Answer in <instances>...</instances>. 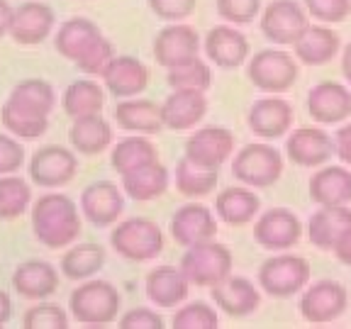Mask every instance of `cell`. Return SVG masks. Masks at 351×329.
I'll return each mask as SVG.
<instances>
[{
	"mask_svg": "<svg viewBox=\"0 0 351 329\" xmlns=\"http://www.w3.org/2000/svg\"><path fill=\"white\" fill-rule=\"evenodd\" d=\"M54 25L56 15L47 3L27 0V3H22L20 8L12 10L10 37L22 47H34V44H42L54 32Z\"/></svg>",
	"mask_w": 351,
	"mask_h": 329,
	"instance_id": "2e32d148",
	"label": "cell"
},
{
	"mask_svg": "<svg viewBox=\"0 0 351 329\" xmlns=\"http://www.w3.org/2000/svg\"><path fill=\"white\" fill-rule=\"evenodd\" d=\"M81 212L95 227H110L125 212V195L110 181H95L83 188Z\"/></svg>",
	"mask_w": 351,
	"mask_h": 329,
	"instance_id": "9a60e30c",
	"label": "cell"
},
{
	"mask_svg": "<svg viewBox=\"0 0 351 329\" xmlns=\"http://www.w3.org/2000/svg\"><path fill=\"white\" fill-rule=\"evenodd\" d=\"M232 263H234V258H232L230 249L213 239L197 244V247H188L178 269L183 271L191 285L213 288L232 273Z\"/></svg>",
	"mask_w": 351,
	"mask_h": 329,
	"instance_id": "277c9868",
	"label": "cell"
},
{
	"mask_svg": "<svg viewBox=\"0 0 351 329\" xmlns=\"http://www.w3.org/2000/svg\"><path fill=\"white\" fill-rule=\"evenodd\" d=\"M10 315H12V300L5 291H0V329L10 322Z\"/></svg>",
	"mask_w": 351,
	"mask_h": 329,
	"instance_id": "db71d44e",
	"label": "cell"
},
{
	"mask_svg": "<svg viewBox=\"0 0 351 329\" xmlns=\"http://www.w3.org/2000/svg\"><path fill=\"white\" fill-rule=\"evenodd\" d=\"M122 297L117 288L108 280H90L81 283L69 297V310L78 324L86 327H108L117 319Z\"/></svg>",
	"mask_w": 351,
	"mask_h": 329,
	"instance_id": "7a4b0ae2",
	"label": "cell"
},
{
	"mask_svg": "<svg viewBox=\"0 0 351 329\" xmlns=\"http://www.w3.org/2000/svg\"><path fill=\"white\" fill-rule=\"evenodd\" d=\"M166 188H169V169L161 161H154V164L122 175V191L137 203L156 200L164 195Z\"/></svg>",
	"mask_w": 351,
	"mask_h": 329,
	"instance_id": "1f68e13d",
	"label": "cell"
},
{
	"mask_svg": "<svg viewBox=\"0 0 351 329\" xmlns=\"http://www.w3.org/2000/svg\"><path fill=\"white\" fill-rule=\"evenodd\" d=\"M105 266V249L100 244H76L66 249L61 256V273L69 280H88L93 278Z\"/></svg>",
	"mask_w": 351,
	"mask_h": 329,
	"instance_id": "d590c367",
	"label": "cell"
},
{
	"mask_svg": "<svg viewBox=\"0 0 351 329\" xmlns=\"http://www.w3.org/2000/svg\"><path fill=\"white\" fill-rule=\"evenodd\" d=\"M351 227V208L346 205H335V208H319L310 217L307 225V236L313 241V247L322 252H332L341 234Z\"/></svg>",
	"mask_w": 351,
	"mask_h": 329,
	"instance_id": "f1b7e54d",
	"label": "cell"
},
{
	"mask_svg": "<svg viewBox=\"0 0 351 329\" xmlns=\"http://www.w3.org/2000/svg\"><path fill=\"white\" fill-rule=\"evenodd\" d=\"M234 151V134L219 125L195 130L186 142V156L191 164L203 169H219Z\"/></svg>",
	"mask_w": 351,
	"mask_h": 329,
	"instance_id": "8fae6325",
	"label": "cell"
},
{
	"mask_svg": "<svg viewBox=\"0 0 351 329\" xmlns=\"http://www.w3.org/2000/svg\"><path fill=\"white\" fill-rule=\"evenodd\" d=\"M69 142L83 156H98L112 144V127L100 112L76 117L69 130Z\"/></svg>",
	"mask_w": 351,
	"mask_h": 329,
	"instance_id": "83f0119b",
	"label": "cell"
},
{
	"mask_svg": "<svg viewBox=\"0 0 351 329\" xmlns=\"http://www.w3.org/2000/svg\"><path fill=\"white\" fill-rule=\"evenodd\" d=\"M115 59V49L112 42L108 37H95L93 42L88 44L86 51L78 56L73 64L78 66V71H83L86 76H103V71L110 66V61Z\"/></svg>",
	"mask_w": 351,
	"mask_h": 329,
	"instance_id": "b9f144b4",
	"label": "cell"
},
{
	"mask_svg": "<svg viewBox=\"0 0 351 329\" xmlns=\"http://www.w3.org/2000/svg\"><path fill=\"white\" fill-rule=\"evenodd\" d=\"M215 8L230 25H249L261 12V0H215Z\"/></svg>",
	"mask_w": 351,
	"mask_h": 329,
	"instance_id": "f6af8a7d",
	"label": "cell"
},
{
	"mask_svg": "<svg viewBox=\"0 0 351 329\" xmlns=\"http://www.w3.org/2000/svg\"><path fill=\"white\" fill-rule=\"evenodd\" d=\"M302 3H305L307 15L324 25L344 22L351 15V0H302Z\"/></svg>",
	"mask_w": 351,
	"mask_h": 329,
	"instance_id": "bcb514c9",
	"label": "cell"
},
{
	"mask_svg": "<svg viewBox=\"0 0 351 329\" xmlns=\"http://www.w3.org/2000/svg\"><path fill=\"white\" fill-rule=\"evenodd\" d=\"M307 112L319 125H339L351 117V90L335 81L317 83L307 93Z\"/></svg>",
	"mask_w": 351,
	"mask_h": 329,
	"instance_id": "ac0fdd59",
	"label": "cell"
},
{
	"mask_svg": "<svg viewBox=\"0 0 351 329\" xmlns=\"http://www.w3.org/2000/svg\"><path fill=\"white\" fill-rule=\"evenodd\" d=\"M0 122H3V127L8 130V134H12V137H17V139H29V142L39 139L49 130V117L20 110L12 103H8V100H5V105H3V110H0Z\"/></svg>",
	"mask_w": 351,
	"mask_h": 329,
	"instance_id": "f35d334b",
	"label": "cell"
},
{
	"mask_svg": "<svg viewBox=\"0 0 351 329\" xmlns=\"http://www.w3.org/2000/svg\"><path fill=\"white\" fill-rule=\"evenodd\" d=\"M100 29L93 20L88 17H71L59 25V32L54 34V47L64 59L76 61L78 56L86 51V47L93 42L95 37H100Z\"/></svg>",
	"mask_w": 351,
	"mask_h": 329,
	"instance_id": "d6a6232c",
	"label": "cell"
},
{
	"mask_svg": "<svg viewBox=\"0 0 351 329\" xmlns=\"http://www.w3.org/2000/svg\"><path fill=\"white\" fill-rule=\"evenodd\" d=\"M341 71H344L346 83L351 86V42L344 47V54H341Z\"/></svg>",
	"mask_w": 351,
	"mask_h": 329,
	"instance_id": "11a10c76",
	"label": "cell"
},
{
	"mask_svg": "<svg viewBox=\"0 0 351 329\" xmlns=\"http://www.w3.org/2000/svg\"><path fill=\"white\" fill-rule=\"evenodd\" d=\"M117 127L132 132V134H159L164 132V122H161V105L147 98H125L122 103L115 105L112 110Z\"/></svg>",
	"mask_w": 351,
	"mask_h": 329,
	"instance_id": "cb8c5ba5",
	"label": "cell"
},
{
	"mask_svg": "<svg viewBox=\"0 0 351 329\" xmlns=\"http://www.w3.org/2000/svg\"><path fill=\"white\" fill-rule=\"evenodd\" d=\"M32 203V188L15 173L0 175V219H17Z\"/></svg>",
	"mask_w": 351,
	"mask_h": 329,
	"instance_id": "ab89813d",
	"label": "cell"
},
{
	"mask_svg": "<svg viewBox=\"0 0 351 329\" xmlns=\"http://www.w3.org/2000/svg\"><path fill=\"white\" fill-rule=\"evenodd\" d=\"M100 78H103L105 90H110L115 98H137L149 86V69L137 56L115 54V59L110 61Z\"/></svg>",
	"mask_w": 351,
	"mask_h": 329,
	"instance_id": "d6986e66",
	"label": "cell"
},
{
	"mask_svg": "<svg viewBox=\"0 0 351 329\" xmlns=\"http://www.w3.org/2000/svg\"><path fill=\"white\" fill-rule=\"evenodd\" d=\"M349 302V293L339 280H317L307 285L300 300V315L310 324H329L341 317Z\"/></svg>",
	"mask_w": 351,
	"mask_h": 329,
	"instance_id": "30bf717a",
	"label": "cell"
},
{
	"mask_svg": "<svg viewBox=\"0 0 351 329\" xmlns=\"http://www.w3.org/2000/svg\"><path fill=\"white\" fill-rule=\"evenodd\" d=\"M12 10H15V8H12L8 0H0V39L5 37V34H10Z\"/></svg>",
	"mask_w": 351,
	"mask_h": 329,
	"instance_id": "f5cc1de1",
	"label": "cell"
},
{
	"mask_svg": "<svg viewBox=\"0 0 351 329\" xmlns=\"http://www.w3.org/2000/svg\"><path fill=\"white\" fill-rule=\"evenodd\" d=\"M217 313L208 302H188L173 315V329H217Z\"/></svg>",
	"mask_w": 351,
	"mask_h": 329,
	"instance_id": "ee69618b",
	"label": "cell"
},
{
	"mask_svg": "<svg viewBox=\"0 0 351 329\" xmlns=\"http://www.w3.org/2000/svg\"><path fill=\"white\" fill-rule=\"evenodd\" d=\"M217 169H203L195 166L183 156L176 166V188L186 197H205L217 186Z\"/></svg>",
	"mask_w": 351,
	"mask_h": 329,
	"instance_id": "74e56055",
	"label": "cell"
},
{
	"mask_svg": "<svg viewBox=\"0 0 351 329\" xmlns=\"http://www.w3.org/2000/svg\"><path fill=\"white\" fill-rule=\"evenodd\" d=\"M166 81L173 90H208L213 86V71L205 61H200V56L188 64L173 66V69H166Z\"/></svg>",
	"mask_w": 351,
	"mask_h": 329,
	"instance_id": "60d3db41",
	"label": "cell"
},
{
	"mask_svg": "<svg viewBox=\"0 0 351 329\" xmlns=\"http://www.w3.org/2000/svg\"><path fill=\"white\" fill-rule=\"evenodd\" d=\"M29 181L39 188H61L71 183L78 173V159L71 149L47 144L29 159Z\"/></svg>",
	"mask_w": 351,
	"mask_h": 329,
	"instance_id": "9c48e42d",
	"label": "cell"
},
{
	"mask_svg": "<svg viewBox=\"0 0 351 329\" xmlns=\"http://www.w3.org/2000/svg\"><path fill=\"white\" fill-rule=\"evenodd\" d=\"M81 215L69 195L47 193L32 208V232L47 249L71 247L81 236Z\"/></svg>",
	"mask_w": 351,
	"mask_h": 329,
	"instance_id": "6da1fadb",
	"label": "cell"
},
{
	"mask_svg": "<svg viewBox=\"0 0 351 329\" xmlns=\"http://www.w3.org/2000/svg\"><path fill=\"white\" fill-rule=\"evenodd\" d=\"M197 54H200V37L191 25L169 22L154 39V59L164 69L188 64L197 59Z\"/></svg>",
	"mask_w": 351,
	"mask_h": 329,
	"instance_id": "7c38bea8",
	"label": "cell"
},
{
	"mask_svg": "<svg viewBox=\"0 0 351 329\" xmlns=\"http://www.w3.org/2000/svg\"><path fill=\"white\" fill-rule=\"evenodd\" d=\"M310 197L319 208L351 203V171L344 166H324L310 178Z\"/></svg>",
	"mask_w": 351,
	"mask_h": 329,
	"instance_id": "d4e9b609",
	"label": "cell"
},
{
	"mask_svg": "<svg viewBox=\"0 0 351 329\" xmlns=\"http://www.w3.org/2000/svg\"><path fill=\"white\" fill-rule=\"evenodd\" d=\"M332 252H335V256L339 258L344 266H351V227L339 236V239H337V244H335Z\"/></svg>",
	"mask_w": 351,
	"mask_h": 329,
	"instance_id": "816d5d0a",
	"label": "cell"
},
{
	"mask_svg": "<svg viewBox=\"0 0 351 329\" xmlns=\"http://www.w3.org/2000/svg\"><path fill=\"white\" fill-rule=\"evenodd\" d=\"M285 154L295 166L319 169L335 156V139L319 127H298L285 142Z\"/></svg>",
	"mask_w": 351,
	"mask_h": 329,
	"instance_id": "5bb4252c",
	"label": "cell"
},
{
	"mask_svg": "<svg viewBox=\"0 0 351 329\" xmlns=\"http://www.w3.org/2000/svg\"><path fill=\"white\" fill-rule=\"evenodd\" d=\"M249 51V39L234 25H217L205 37V54L219 69H239Z\"/></svg>",
	"mask_w": 351,
	"mask_h": 329,
	"instance_id": "44dd1931",
	"label": "cell"
},
{
	"mask_svg": "<svg viewBox=\"0 0 351 329\" xmlns=\"http://www.w3.org/2000/svg\"><path fill=\"white\" fill-rule=\"evenodd\" d=\"M335 154L341 159V164L351 166V122L337 130V134H335Z\"/></svg>",
	"mask_w": 351,
	"mask_h": 329,
	"instance_id": "f907efd6",
	"label": "cell"
},
{
	"mask_svg": "<svg viewBox=\"0 0 351 329\" xmlns=\"http://www.w3.org/2000/svg\"><path fill=\"white\" fill-rule=\"evenodd\" d=\"M25 164V149L12 134H0V175L15 173Z\"/></svg>",
	"mask_w": 351,
	"mask_h": 329,
	"instance_id": "c3c4849f",
	"label": "cell"
},
{
	"mask_svg": "<svg viewBox=\"0 0 351 329\" xmlns=\"http://www.w3.org/2000/svg\"><path fill=\"white\" fill-rule=\"evenodd\" d=\"M12 288L27 300H44L59 288V273L47 261H25L12 273Z\"/></svg>",
	"mask_w": 351,
	"mask_h": 329,
	"instance_id": "484cf974",
	"label": "cell"
},
{
	"mask_svg": "<svg viewBox=\"0 0 351 329\" xmlns=\"http://www.w3.org/2000/svg\"><path fill=\"white\" fill-rule=\"evenodd\" d=\"M210 291H213V302L230 317H247V315L256 313L261 305V295L254 288V283L241 276L230 273Z\"/></svg>",
	"mask_w": 351,
	"mask_h": 329,
	"instance_id": "7402d4cb",
	"label": "cell"
},
{
	"mask_svg": "<svg viewBox=\"0 0 351 329\" xmlns=\"http://www.w3.org/2000/svg\"><path fill=\"white\" fill-rule=\"evenodd\" d=\"M208 112V98L203 90H173L161 103V122L164 130L186 132L193 130Z\"/></svg>",
	"mask_w": 351,
	"mask_h": 329,
	"instance_id": "ffe728a7",
	"label": "cell"
},
{
	"mask_svg": "<svg viewBox=\"0 0 351 329\" xmlns=\"http://www.w3.org/2000/svg\"><path fill=\"white\" fill-rule=\"evenodd\" d=\"M117 327L120 329H161L164 327V319L154 313V310H149V307H134V310L122 315Z\"/></svg>",
	"mask_w": 351,
	"mask_h": 329,
	"instance_id": "681fc988",
	"label": "cell"
},
{
	"mask_svg": "<svg viewBox=\"0 0 351 329\" xmlns=\"http://www.w3.org/2000/svg\"><path fill=\"white\" fill-rule=\"evenodd\" d=\"M298 61L288 51L261 49L249 59L247 76L263 93H285L298 81Z\"/></svg>",
	"mask_w": 351,
	"mask_h": 329,
	"instance_id": "8992f818",
	"label": "cell"
},
{
	"mask_svg": "<svg viewBox=\"0 0 351 329\" xmlns=\"http://www.w3.org/2000/svg\"><path fill=\"white\" fill-rule=\"evenodd\" d=\"M232 173L249 188H271L283 175V156L269 144H247L237 151Z\"/></svg>",
	"mask_w": 351,
	"mask_h": 329,
	"instance_id": "5b68a950",
	"label": "cell"
},
{
	"mask_svg": "<svg viewBox=\"0 0 351 329\" xmlns=\"http://www.w3.org/2000/svg\"><path fill=\"white\" fill-rule=\"evenodd\" d=\"M261 200L254 191L247 188H225L215 200V212L217 217L232 227H244L249 225L258 215Z\"/></svg>",
	"mask_w": 351,
	"mask_h": 329,
	"instance_id": "4dcf8cb0",
	"label": "cell"
},
{
	"mask_svg": "<svg viewBox=\"0 0 351 329\" xmlns=\"http://www.w3.org/2000/svg\"><path fill=\"white\" fill-rule=\"evenodd\" d=\"M110 244L127 261H152L164 252V234L154 219L132 217L110 232Z\"/></svg>",
	"mask_w": 351,
	"mask_h": 329,
	"instance_id": "3957f363",
	"label": "cell"
},
{
	"mask_svg": "<svg viewBox=\"0 0 351 329\" xmlns=\"http://www.w3.org/2000/svg\"><path fill=\"white\" fill-rule=\"evenodd\" d=\"M249 130L261 139H278L293 127V108L283 98H261L252 105L247 115Z\"/></svg>",
	"mask_w": 351,
	"mask_h": 329,
	"instance_id": "603a6c76",
	"label": "cell"
},
{
	"mask_svg": "<svg viewBox=\"0 0 351 329\" xmlns=\"http://www.w3.org/2000/svg\"><path fill=\"white\" fill-rule=\"evenodd\" d=\"M105 103V90L90 78H81V81H73L71 86L64 90V98H61V108L71 120L83 115H95L103 110Z\"/></svg>",
	"mask_w": 351,
	"mask_h": 329,
	"instance_id": "8d00e7d4",
	"label": "cell"
},
{
	"mask_svg": "<svg viewBox=\"0 0 351 329\" xmlns=\"http://www.w3.org/2000/svg\"><path fill=\"white\" fill-rule=\"evenodd\" d=\"M258 15L263 37L278 47L295 44V39L310 27V15L295 0H274Z\"/></svg>",
	"mask_w": 351,
	"mask_h": 329,
	"instance_id": "ba28073f",
	"label": "cell"
},
{
	"mask_svg": "<svg viewBox=\"0 0 351 329\" xmlns=\"http://www.w3.org/2000/svg\"><path fill=\"white\" fill-rule=\"evenodd\" d=\"M300 236V219L285 208H274L269 212H263L254 225V239L258 247L269 249V252H285V249L295 247Z\"/></svg>",
	"mask_w": 351,
	"mask_h": 329,
	"instance_id": "4fadbf2b",
	"label": "cell"
},
{
	"mask_svg": "<svg viewBox=\"0 0 351 329\" xmlns=\"http://www.w3.org/2000/svg\"><path fill=\"white\" fill-rule=\"evenodd\" d=\"M191 283L181 269L159 266L147 276V297L159 307H176L188 297Z\"/></svg>",
	"mask_w": 351,
	"mask_h": 329,
	"instance_id": "f546056e",
	"label": "cell"
},
{
	"mask_svg": "<svg viewBox=\"0 0 351 329\" xmlns=\"http://www.w3.org/2000/svg\"><path fill=\"white\" fill-rule=\"evenodd\" d=\"M310 283V263L295 254L266 258L258 269V285L271 297H291Z\"/></svg>",
	"mask_w": 351,
	"mask_h": 329,
	"instance_id": "52a82bcc",
	"label": "cell"
},
{
	"mask_svg": "<svg viewBox=\"0 0 351 329\" xmlns=\"http://www.w3.org/2000/svg\"><path fill=\"white\" fill-rule=\"evenodd\" d=\"M171 234L181 247H197L217 236V219L213 210L205 205L188 203L176 210V215L171 217Z\"/></svg>",
	"mask_w": 351,
	"mask_h": 329,
	"instance_id": "e0dca14e",
	"label": "cell"
},
{
	"mask_svg": "<svg viewBox=\"0 0 351 329\" xmlns=\"http://www.w3.org/2000/svg\"><path fill=\"white\" fill-rule=\"evenodd\" d=\"M339 34L332 32L324 25H310L300 37L295 39L293 49H295L298 61L307 66H324L339 54Z\"/></svg>",
	"mask_w": 351,
	"mask_h": 329,
	"instance_id": "4316f807",
	"label": "cell"
},
{
	"mask_svg": "<svg viewBox=\"0 0 351 329\" xmlns=\"http://www.w3.org/2000/svg\"><path fill=\"white\" fill-rule=\"evenodd\" d=\"M25 329H69V315L56 302H42L32 305L22 317Z\"/></svg>",
	"mask_w": 351,
	"mask_h": 329,
	"instance_id": "7bdbcfd3",
	"label": "cell"
},
{
	"mask_svg": "<svg viewBox=\"0 0 351 329\" xmlns=\"http://www.w3.org/2000/svg\"><path fill=\"white\" fill-rule=\"evenodd\" d=\"M152 12L164 22H181L191 17L197 8V0H147Z\"/></svg>",
	"mask_w": 351,
	"mask_h": 329,
	"instance_id": "7dc6e473",
	"label": "cell"
},
{
	"mask_svg": "<svg viewBox=\"0 0 351 329\" xmlns=\"http://www.w3.org/2000/svg\"><path fill=\"white\" fill-rule=\"evenodd\" d=\"M8 103H12L20 110H27V112H34V115L49 117L56 105V93L51 83L44 78H25L10 90Z\"/></svg>",
	"mask_w": 351,
	"mask_h": 329,
	"instance_id": "836d02e7",
	"label": "cell"
},
{
	"mask_svg": "<svg viewBox=\"0 0 351 329\" xmlns=\"http://www.w3.org/2000/svg\"><path fill=\"white\" fill-rule=\"evenodd\" d=\"M154 161H159V151L144 134L122 139L112 147V154H110V164L120 175H127L142 166L154 164Z\"/></svg>",
	"mask_w": 351,
	"mask_h": 329,
	"instance_id": "e575fe53",
	"label": "cell"
}]
</instances>
